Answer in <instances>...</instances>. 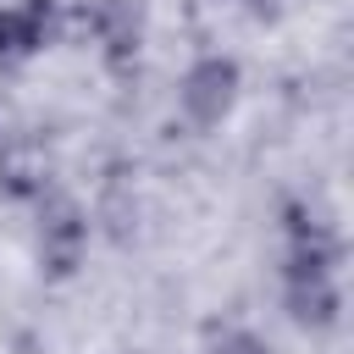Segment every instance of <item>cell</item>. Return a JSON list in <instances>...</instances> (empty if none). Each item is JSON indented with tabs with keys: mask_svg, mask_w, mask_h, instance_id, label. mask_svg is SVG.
<instances>
[{
	"mask_svg": "<svg viewBox=\"0 0 354 354\" xmlns=\"http://www.w3.org/2000/svg\"><path fill=\"white\" fill-rule=\"evenodd\" d=\"M243 72L232 55H199L183 77H177V111L188 116V127H221L238 105Z\"/></svg>",
	"mask_w": 354,
	"mask_h": 354,
	"instance_id": "obj_1",
	"label": "cell"
},
{
	"mask_svg": "<svg viewBox=\"0 0 354 354\" xmlns=\"http://www.w3.org/2000/svg\"><path fill=\"white\" fill-rule=\"evenodd\" d=\"M282 299H288V315H293L299 326H310V332H326V326H337V310H343V293H337V266L288 260Z\"/></svg>",
	"mask_w": 354,
	"mask_h": 354,
	"instance_id": "obj_2",
	"label": "cell"
},
{
	"mask_svg": "<svg viewBox=\"0 0 354 354\" xmlns=\"http://www.w3.org/2000/svg\"><path fill=\"white\" fill-rule=\"evenodd\" d=\"M83 33L100 44V55L111 66H127L144 44V6L138 0H88L83 6Z\"/></svg>",
	"mask_w": 354,
	"mask_h": 354,
	"instance_id": "obj_3",
	"label": "cell"
},
{
	"mask_svg": "<svg viewBox=\"0 0 354 354\" xmlns=\"http://www.w3.org/2000/svg\"><path fill=\"white\" fill-rule=\"evenodd\" d=\"M83 243H88L83 210L72 199H61V194H44L39 199V260H44V271L66 277L83 260Z\"/></svg>",
	"mask_w": 354,
	"mask_h": 354,
	"instance_id": "obj_4",
	"label": "cell"
},
{
	"mask_svg": "<svg viewBox=\"0 0 354 354\" xmlns=\"http://www.w3.org/2000/svg\"><path fill=\"white\" fill-rule=\"evenodd\" d=\"M55 0H11L0 6V61H28L55 39Z\"/></svg>",
	"mask_w": 354,
	"mask_h": 354,
	"instance_id": "obj_5",
	"label": "cell"
},
{
	"mask_svg": "<svg viewBox=\"0 0 354 354\" xmlns=\"http://www.w3.org/2000/svg\"><path fill=\"white\" fill-rule=\"evenodd\" d=\"M0 188L11 199H33L39 205L50 194V149L39 138H28V133L6 138L0 144Z\"/></svg>",
	"mask_w": 354,
	"mask_h": 354,
	"instance_id": "obj_6",
	"label": "cell"
},
{
	"mask_svg": "<svg viewBox=\"0 0 354 354\" xmlns=\"http://www.w3.org/2000/svg\"><path fill=\"white\" fill-rule=\"evenodd\" d=\"M216 354H271L260 337H249V332H227L221 343H216Z\"/></svg>",
	"mask_w": 354,
	"mask_h": 354,
	"instance_id": "obj_7",
	"label": "cell"
}]
</instances>
